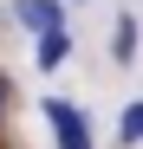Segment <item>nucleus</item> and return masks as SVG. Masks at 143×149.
<instances>
[{"label": "nucleus", "instance_id": "f03ea898", "mask_svg": "<svg viewBox=\"0 0 143 149\" xmlns=\"http://www.w3.org/2000/svg\"><path fill=\"white\" fill-rule=\"evenodd\" d=\"M13 19H20L33 39H39V33L65 26V0H13Z\"/></svg>", "mask_w": 143, "mask_h": 149}, {"label": "nucleus", "instance_id": "f257e3e1", "mask_svg": "<svg viewBox=\"0 0 143 149\" xmlns=\"http://www.w3.org/2000/svg\"><path fill=\"white\" fill-rule=\"evenodd\" d=\"M46 123H52V143L59 149H98L91 143V117L78 104H65V97H46Z\"/></svg>", "mask_w": 143, "mask_h": 149}, {"label": "nucleus", "instance_id": "20e7f679", "mask_svg": "<svg viewBox=\"0 0 143 149\" xmlns=\"http://www.w3.org/2000/svg\"><path fill=\"white\" fill-rule=\"evenodd\" d=\"M111 58H117V65L137 58V13H117V26H111Z\"/></svg>", "mask_w": 143, "mask_h": 149}, {"label": "nucleus", "instance_id": "7ed1b4c3", "mask_svg": "<svg viewBox=\"0 0 143 149\" xmlns=\"http://www.w3.org/2000/svg\"><path fill=\"white\" fill-rule=\"evenodd\" d=\"M33 58H39V71H59V65L72 58V33H65V26L39 33V39H33Z\"/></svg>", "mask_w": 143, "mask_h": 149}, {"label": "nucleus", "instance_id": "39448f33", "mask_svg": "<svg viewBox=\"0 0 143 149\" xmlns=\"http://www.w3.org/2000/svg\"><path fill=\"white\" fill-rule=\"evenodd\" d=\"M117 143H124V149L143 143V97H137V104H124V117H117Z\"/></svg>", "mask_w": 143, "mask_h": 149}, {"label": "nucleus", "instance_id": "423d86ee", "mask_svg": "<svg viewBox=\"0 0 143 149\" xmlns=\"http://www.w3.org/2000/svg\"><path fill=\"white\" fill-rule=\"evenodd\" d=\"M7 117H13V78L0 71V130H7Z\"/></svg>", "mask_w": 143, "mask_h": 149}]
</instances>
